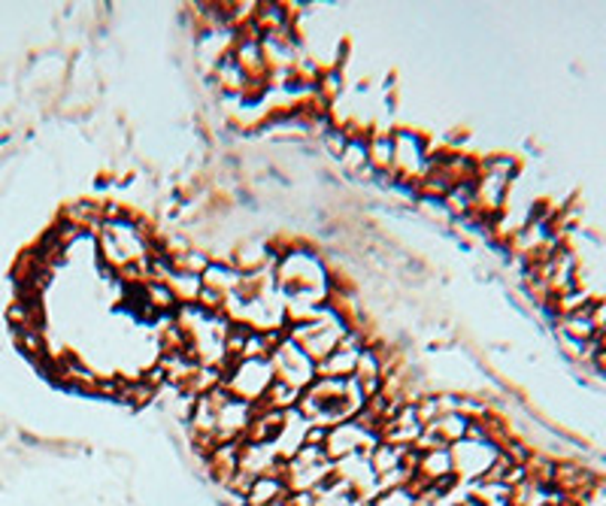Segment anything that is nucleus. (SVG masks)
<instances>
[{
	"mask_svg": "<svg viewBox=\"0 0 606 506\" xmlns=\"http://www.w3.org/2000/svg\"><path fill=\"white\" fill-rule=\"evenodd\" d=\"M449 452H452V464H455V479H468V483H480L494 464V458L501 455V450L494 443H489V440L468 437L452 443Z\"/></svg>",
	"mask_w": 606,
	"mask_h": 506,
	"instance_id": "obj_4",
	"label": "nucleus"
},
{
	"mask_svg": "<svg viewBox=\"0 0 606 506\" xmlns=\"http://www.w3.org/2000/svg\"><path fill=\"white\" fill-rule=\"evenodd\" d=\"M270 364H274L276 382H283V385L295 389V392H304L309 382L316 380V364H312L307 358V352H304L298 343H291L288 337L270 352Z\"/></svg>",
	"mask_w": 606,
	"mask_h": 506,
	"instance_id": "obj_2",
	"label": "nucleus"
},
{
	"mask_svg": "<svg viewBox=\"0 0 606 506\" xmlns=\"http://www.w3.org/2000/svg\"><path fill=\"white\" fill-rule=\"evenodd\" d=\"M274 382L276 376L270 358H243L234 368H228L222 373V389H225L230 397L249 403V406H255V403L261 401Z\"/></svg>",
	"mask_w": 606,
	"mask_h": 506,
	"instance_id": "obj_1",
	"label": "nucleus"
},
{
	"mask_svg": "<svg viewBox=\"0 0 606 506\" xmlns=\"http://www.w3.org/2000/svg\"><path fill=\"white\" fill-rule=\"evenodd\" d=\"M377 446H379L377 434H370V431L358 425L355 419L328 427L325 443H321V450H325V455H328L331 461L352 458V455H370Z\"/></svg>",
	"mask_w": 606,
	"mask_h": 506,
	"instance_id": "obj_3",
	"label": "nucleus"
}]
</instances>
